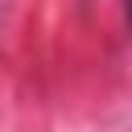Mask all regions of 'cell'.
I'll list each match as a JSON object with an SVG mask.
<instances>
[{
	"label": "cell",
	"mask_w": 132,
	"mask_h": 132,
	"mask_svg": "<svg viewBox=\"0 0 132 132\" xmlns=\"http://www.w3.org/2000/svg\"><path fill=\"white\" fill-rule=\"evenodd\" d=\"M128 21H132V0H128Z\"/></svg>",
	"instance_id": "cell-1"
}]
</instances>
